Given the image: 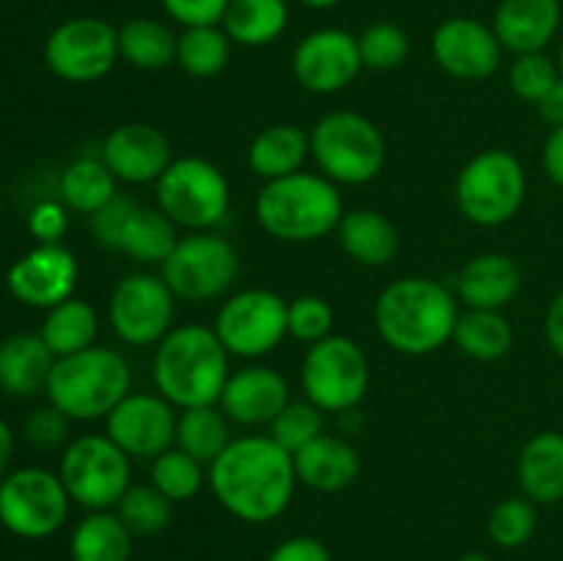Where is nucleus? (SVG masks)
Wrapping results in <instances>:
<instances>
[{"label":"nucleus","instance_id":"f257e3e1","mask_svg":"<svg viewBox=\"0 0 563 561\" xmlns=\"http://www.w3.org/2000/svg\"><path fill=\"white\" fill-rule=\"evenodd\" d=\"M214 498L242 522H273L291 504L297 487L295 457L269 435H247L225 446L209 465Z\"/></svg>","mask_w":563,"mask_h":561},{"label":"nucleus","instance_id":"f03ea898","mask_svg":"<svg viewBox=\"0 0 563 561\" xmlns=\"http://www.w3.org/2000/svg\"><path fill=\"white\" fill-rule=\"evenodd\" d=\"M460 306L440 280L407 275L379 292L374 324L385 344L401 355H432L454 339Z\"/></svg>","mask_w":563,"mask_h":561},{"label":"nucleus","instance_id":"7ed1b4c3","mask_svg":"<svg viewBox=\"0 0 563 561\" xmlns=\"http://www.w3.org/2000/svg\"><path fill=\"white\" fill-rule=\"evenodd\" d=\"M154 385L170 405H218L229 383V350L207 324H179L154 350Z\"/></svg>","mask_w":563,"mask_h":561},{"label":"nucleus","instance_id":"20e7f679","mask_svg":"<svg viewBox=\"0 0 563 561\" xmlns=\"http://www.w3.org/2000/svg\"><path fill=\"white\" fill-rule=\"evenodd\" d=\"M258 226L280 242H317L344 218L341 193L322 174H291L267 182L256 198Z\"/></svg>","mask_w":563,"mask_h":561},{"label":"nucleus","instance_id":"39448f33","mask_svg":"<svg viewBox=\"0 0 563 561\" xmlns=\"http://www.w3.org/2000/svg\"><path fill=\"white\" fill-rule=\"evenodd\" d=\"M132 374L124 358L108 346H88L75 355L58 358L47 380L49 405L71 421L102 418L130 394Z\"/></svg>","mask_w":563,"mask_h":561},{"label":"nucleus","instance_id":"423d86ee","mask_svg":"<svg viewBox=\"0 0 563 561\" xmlns=\"http://www.w3.org/2000/svg\"><path fill=\"white\" fill-rule=\"evenodd\" d=\"M311 157L333 185H366L385 165V138L363 113L333 110L313 124Z\"/></svg>","mask_w":563,"mask_h":561},{"label":"nucleus","instance_id":"0eeeda50","mask_svg":"<svg viewBox=\"0 0 563 561\" xmlns=\"http://www.w3.org/2000/svg\"><path fill=\"white\" fill-rule=\"evenodd\" d=\"M526 201V170L506 148H487L467 160L456 176V207L471 223L495 229L520 212Z\"/></svg>","mask_w":563,"mask_h":561},{"label":"nucleus","instance_id":"6e6552de","mask_svg":"<svg viewBox=\"0 0 563 561\" xmlns=\"http://www.w3.org/2000/svg\"><path fill=\"white\" fill-rule=\"evenodd\" d=\"M306 399L322 413H355L372 383L366 352L346 336H333L308 346L300 372Z\"/></svg>","mask_w":563,"mask_h":561},{"label":"nucleus","instance_id":"1a4fd4ad","mask_svg":"<svg viewBox=\"0 0 563 561\" xmlns=\"http://www.w3.org/2000/svg\"><path fill=\"white\" fill-rule=\"evenodd\" d=\"M154 185H157V209L181 229L209 231L229 212V179L218 165L203 157L174 160Z\"/></svg>","mask_w":563,"mask_h":561},{"label":"nucleus","instance_id":"9d476101","mask_svg":"<svg viewBox=\"0 0 563 561\" xmlns=\"http://www.w3.org/2000/svg\"><path fill=\"white\" fill-rule=\"evenodd\" d=\"M159 275L179 300H218L240 275V256L225 237L192 231L179 237L170 256L159 264Z\"/></svg>","mask_w":563,"mask_h":561},{"label":"nucleus","instance_id":"9b49d317","mask_svg":"<svg viewBox=\"0 0 563 561\" xmlns=\"http://www.w3.org/2000/svg\"><path fill=\"white\" fill-rule=\"evenodd\" d=\"M58 476L75 504L104 512L130 490V457L108 435H82L60 457Z\"/></svg>","mask_w":563,"mask_h":561},{"label":"nucleus","instance_id":"f8f14e48","mask_svg":"<svg viewBox=\"0 0 563 561\" xmlns=\"http://www.w3.org/2000/svg\"><path fill=\"white\" fill-rule=\"evenodd\" d=\"M69 493L58 473L20 468L0 479V522L22 539L53 537L69 515Z\"/></svg>","mask_w":563,"mask_h":561},{"label":"nucleus","instance_id":"ddd939ff","mask_svg":"<svg viewBox=\"0 0 563 561\" xmlns=\"http://www.w3.org/2000/svg\"><path fill=\"white\" fill-rule=\"evenodd\" d=\"M119 58V31L99 16L60 22L44 42L47 69L66 82L102 80Z\"/></svg>","mask_w":563,"mask_h":561},{"label":"nucleus","instance_id":"4468645a","mask_svg":"<svg viewBox=\"0 0 563 561\" xmlns=\"http://www.w3.org/2000/svg\"><path fill=\"white\" fill-rule=\"evenodd\" d=\"M286 306L289 302L275 292L245 289L231 295L220 306L214 333L223 341L229 355L247 358V361L269 355L289 336Z\"/></svg>","mask_w":563,"mask_h":561},{"label":"nucleus","instance_id":"2eb2a0df","mask_svg":"<svg viewBox=\"0 0 563 561\" xmlns=\"http://www.w3.org/2000/svg\"><path fill=\"white\" fill-rule=\"evenodd\" d=\"M176 295L163 275L132 273L115 284L110 295V324L130 346L159 344L174 330Z\"/></svg>","mask_w":563,"mask_h":561},{"label":"nucleus","instance_id":"dca6fc26","mask_svg":"<svg viewBox=\"0 0 563 561\" xmlns=\"http://www.w3.org/2000/svg\"><path fill=\"white\" fill-rule=\"evenodd\" d=\"M363 69L357 36L341 28H322L302 38L291 53V75L311 94H339Z\"/></svg>","mask_w":563,"mask_h":561},{"label":"nucleus","instance_id":"f3484780","mask_svg":"<svg viewBox=\"0 0 563 561\" xmlns=\"http://www.w3.org/2000/svg\"><path fill=\"white\" fill-rule=\"evenodd\" d=\"M432 58L445 75L476 82L498 72L504 47L493 25H484L473 16H451L432 33Z\"/></svg>","mask_w":563,"mask_h":561},{"label":"nucleus","instance_id":"a211bd4d","mask_svg":"<svg viewBox=\"0 0 563 561\" xmlns=\"http://www.w3.org/2000/svg\"><path fill=\"white\" fill-rule=\"evenodd\" d=\"M104 418V435L126 457H159L176 443L174 405L157 394H126Z\"/></svg>","mask_w":563,"mask_h":561},{"label":"nucleus","instance_id":"6ab92c4d","mask_svg":"<svg viewBox=\"0 0 563 561\" xmlns=\"http://www.w3.org/2000/svg\"><path fill=\"white\" fill-rule=\"evenodd\" d=\"M14 300L31 308H53L69 300L77 284V258L60 242H47L27 251L5 275Z\"/></svg>","mask_w":563,"mask_h":561},{"label":"nucleus","instance_id":"aec40b11","mask_svg":"<svg viewBox=\"0 0 563 561\" xmlns=\"http://www.w3.org/2000/svg\"><path fill=\"white\" fill-rule=\"evenodd\" d=\"M102 163L110 174L126 185H148L165 174L174 157H170V143L157 127L143 124H121L104 138Z\"/></svg>","mask_w":563,"mask_h":561},{"label":"nucleus","instance_id":"412c9836","mask_svg":"<svg viewBox=\"0 0 563 561\" xmlns=\"http://www.w3.org/2000/svg\"><path fill=\"white\" fill-rule=\"evenodd\" d=\"M289 402V385L275 369L247 366L231 374L218 405L229 421L242 427H262L273 424Z\"/></svg>","mask_w":563,"mask_h":561},{"label":"nucleus","instance_id":"4be33fe9","mask_svg":"<svg viewBox=\"0 0 563 561\" xmlns=\"http://www.w3.org/2000/svg\"><path fill=\"white\" fill-rule=\"evenodd\" d=\"M561 28L559 0H500L493 31L500 47L515 55L544 53Z\"/></svg>","mask_w":563,"mask_h":561},{"label":"nucleus","instance_id":"5701e85b","mask_svg":"<svg viewBox=\"0 0 563 561\" xmlns=\"http://www.w3.org/2000/svg\"><path fill=\"white\" fill-rule=\"evenodd\" d=\"M522 284L520 267L511 256L487 251L473 256L456 278V295L476 311H500L517 297Z\"/></svg>","mask_w":563,"mask_h":561},{"label":"nucleus","instance_id":"b1692460","mask_svg":"<svg viewBox=\"0 0 563 561\" xmlns=\"http://www.w3.org/2000/svg\"><path fill=\"white\" fill-rule=\"evenodd\" d=\"M291 457H295L297 482L317 493H341L361 473L357 449L339 435H319Z\"/></svg>","mask_w":563,"mask_h":561},{"label":"nucleus","instance_id":"393cba45","mask_svg":"<svg viewBox=\"0 0 563 561\" xmlns=\"http://www.w3.org/2000/svg\"><path fill=\"white\" fill-rule=\"evenodd\" d=\"M517 482L533 504H563V435L539 432L517 457Z\"/></svg>","mask_w":563,"mask_h":561},{"label":"nucleus","instance_id":"a878e982","mask_svg":"<svg viewBox=\"0 0 563 561\" xmlns=\"http://www.w3.org/2000/svg\"><path fill=\"white\" fill-rule=\"evenodd\" d=\"M58 358L49 352L42 336L20 333L0 344V388L11 396H33L47 388Z\"/></svg>","mask_w":563,"mask_h":561},{"label":"nucleus","instance_id":"bb28decb","mask_svg":"<svg viewBox=\"0 0 563 561\" xmlns=\"http://www.w3.org/2000/svg\"><path fill=\"white\" fill-rule=\"evenodd\" d=\"M311 154V141L297 124H273L258 132L247 146V165L264 182L300 174Z\"/></svg>","mask_w":563,"mask_h":561},{"label":"nucleus","instance_id":"cd10ccee","mask_svg":"<svg viewBox=\"0 0 563 561\" xmlns=\"http://www.w3.org/2000/svg\"><path fill=\"white\" fill-rule=\"evenodd\" d=\"M335 231L346 256L366 267H385L399 251V231L377 209L344 212Z\"/></svg>","mask_w":563,"mask_h":561},{"label":"nucleus","instance_id":"c85d7f7f","mask_svg":"<svg viewBox=\"0 0 563 561\" xmlns=\"http://www.w3.org/2000/svg\"><path fill=\"white\" fill-rule=\"evenodd\" d=\"M289 25L286 0H231L225 9L223 28L240 47H264L273 44Z\"/></svg>","mask_w":563,"mask_h":561},{"label":"nucleus","instance_id":"c756f323","mask_svg":"<svg viewBox=\"0 0 563 561\" xmlns=\"http://www.w3.org/2000/svg\"><path fill=\"white\" fill-rule=\"evenodd\" d=\"M71 561H130L132 534L115 512H91L69 539Z\"/></svg>","mask_w":563,"mask_h":561},{"label":"nucleus","instance_id":"7c9ffc66","mask_svg":"<svg viewBox=\"0 0 563 561\" xmlns=\"http://www.w3.org/2000/svg\"><path fill=\"white\" fill-rule=\"evenodd\" d=\"M97 333V311H93L91 302L80 300V297H69V300L49 308L42 330H38V336H42V341L49 346L55 358H66L88 350V346H93Z\"/></svg>","mask_w":563,"mask_h":561},{"label":"nucleus","instance_id":"2f4dec72","mask_svg":"<svg viewBox=\"0 0 563 561\" xmlns=\"http://www.w3.org/2000/svg\"><path fill=\"white\" fill-rule=\"evenodd\" d=\"M179 36L165 22L135 16L119 28V55L143 72H159L176 61Z\"/></svg>","mask_w":563,"mask_h":561},{"label":"nucleus","instance_id":"473e14b6","mask_svg":"<svg viewBox=\"0 0 563 561\" xmlns=\"http://www.w3.org/2000/svg\"><path fill=\"white\" fill-rule=\"evenodd\" d=\"M176 242H179V234H176L174 220L159 212L157 207L137 204L124 226L119 251L141 264H163L176 248Z\"/></svg>","mask_w":563,"mask_h":561},{"label":"nucleus","instance_id":"72a5a7b5","mask_svg":"<svg viewBox=\"0 0 563 561\" xmlns=\"http://www.w3.org/2000/svg\"><path fill=\"white\" fill-rule=\"evenodd\" d=\"M454 341L473 361H500L515 346V330L500 311H476L467 308L460 314L454 328Z\"/></svg>","mask_w":563,"mask_h":561},{"label":"nucleus","instance_id":"f704fd0d","mask_svg":"<svg viewBox=\"0 0 563 561\" xmlns=\"http://www.w3.org/2000/svg\"><path fill=\"white\" fill-rule=\"evenodd\" d=\"M229 443V418H225V413L220 407H187L176 418V449L190 454L201 465H212Z\"/></svg>","mask_w":563,"mask_h":561},{"label":"nucleus","instance_id":"c9c22d12","mask_svg":"<svg viewBox=\"0 0 563 561\" xmlns=\"http://www.w3.org/2000/svg\"><path fill=\"white\" fill-rule=\"evenodd\" d=\"M115 176L102 157H80L60 176V198L80 215H93L115 196Z\"/></svg>","mask_w":563,"mask_h":561},{"label":"nucleus","instance_id":"e433bc0d","mask_svg":"<svg viewBox=\"0 0 563 561\" xmlns=\"http://www.w3.org/2000/svg\"><path fill=\"white\" fill-rule=\"evenodd\" d=\"M231 38L220 25L185 28L176 44V64L198 80L218 77L229 66Z\"/></svg>","mask_w":563,"mask_h":561},{"label":"nucleus","instance_id":"4c0bfd02","mask_svg":"<svg viewBox=\"0 0 563 561\" xmlns=\"http://www.w3.org/2000/svg\"><path fill=\"white\" fill-rule=\"evenodd\" d=\"M170 512H174V504L154 484H130V490L115 504V515L130 528L132 537H154L165 531Z\"/></svg>","mask_w":563,"mask_h":561},{"label":"nucleus","instance_id":"58836bf2","mask_svg":"<svg viewBox=\"0 0 563 561\" xmlns=\"http://www.w3.org/2000/svg\"><path fill=\"white\" fill-rule=\"evenodd\" d=\"M152 484L170 501V504H181L198 495L203 487V465L185 454L181 449L170 446L152 462Z\"/></svg>","mask_w":563,"mask_h":561},{"label":"nucleus","instance_id":"ea45409f","mask_svg":"<svg viewBox=\"0 0 563 561\" xmlns=\"http://www.w3.org/2000/svg\"><path fill=\"white\" fill-rule=\"evenodd\" d=\"M537 522V504L528 501L526 495H511V498L498 501L493 506L487 520V534L498 548L515 550L531 542Z\"/></svg>","mask_w":563,"mask_h":561},{"label":"nucleus","instance_id":"a19ab883","mask_svg":"<svg viewBox=\"0 0 563 561\" xmlns=\"http://www.w3.org/2000/svg\"><path fill=\"white\" fill-rule=\"evenodd\" d=\"M363 66L374 72H390L410 55V36L394 22H374L357 36Z\"/></svg>","mask_w":563,"mask_h":561},{"label":"nucleus","instance_id":"79ce46f5","mask_svg":"<svg viewBox=\"0 0 563 561\" xmlns=\"http://www.w3.org/2000/svg\"><path fill=\"white\" fill-rule=\"evenodd\" d=\"M324 435V413L313 402H289L269 424V438L284 446L289 454H297L302 446Z\"/></svg>","mask_w":563,"mask_h":561},{"label":"nucleus","instance_id":"37998d69","mask_svg":"<svg viewBox=\"0 0 563 561\" xmlns=\"http://www.w3.org/2000/svg\"><path fill=\"white\" fill-rule=\"evenodd\" d=\"M559 80H561L559 64H553L544 53L517 55L515 64H511L509 69L511 91L531 105L542 102V99L553 91V86Z\"/></svg>","mask_w":563,"mask_h":561},{"label":"nucleus","instance_id":"c03bdc74","mask_svg":"<svg viewBox=\"0 0 563 561\" xmlns=\"http://www.w3.org/2000/svg\"><path fill=\"white\" fill-rule=\"evenodd\" d=\"M286 324H289L291 339L306 341L311 346L317 341L328 339L330 330H333V308H330V302L324 297H295L286 306Z\"/></svg>","mask_w":563,"mask_h":561},{"label":"nucleus","instance_id":"a18cd8bd","mask_svg":"<svg viewBox=\"0 0 563 561\" xmlns=\"http://www.w3.org/2000/svg\"><path fill=\"white\" fill-rule=\"evenodd\" d=\"M69 421L71 418L66 413H60L55 405L36 407L31 416L22 424V432H25V440L38 451H53L58 446L66 443L69 438Z\"/></svg>","mask_w":563,"mask_h":561},{"label":"nucleus","instance_id":"49530a36","mask_svg":"<svg viewBox=\"0 0 563 561\" xmlns=\"http://www.w3.org/2000/svg\"><path fill=\"white\" fill-rule=\"evenodd\" d=\"M135 207L137 204L132 201V198L119 196V193H115V196L99 209V212L91 215L93 240H97L102 248H108V251H119L121 234H124V226Z\"/></svg>","mask_w":563,"mask_h":561},{"label":"nucleus","instance_id":"de8ad7c7","mask_svg":"<svg viewBox=\"0 0 563 561\" xmlns=\"http://www.w3.org/2000/svg\"><path fill=\"white\" fill-rule=\"evenodd\" d=\"M165 14L185 28L220 25L231 0H159Z\"/></svg>","mask_w":563,"mask_h":561},{"label":"nucleus","instance_id":"09e8293b","mask_svg":"<svg viewBox=\"0 0 563 561\" xmlns=\"http://www.w3.org/2000/svg\"><path fill=\"white\" fill-rule=\"evenodd\" d=\"M27 229L36 237L38 245L47 242H58L66 231V209L58 201H42L33 207L31 218H27Z\"/></svg>","mask_w":563,"mask_h":561},{"label":"nucleus","instance_id":"8fccbe9b","mask_svg":"<svg viewBox=\"0 0 563 561\" xmlns=\"http://www.w3.org/2000/svg\"><path fill=\"white\" fill-rule=\"evenodd\" d=\"M267 561H333L328 544L317 537H289L269 550Z\"/></svg>","mask_w":563,"mask_h":561},{"label":"nucleus","instance_id":"3c124183","mask_svg":"<svg viewBox=\"0 0 563 561\" xmlns=\"http://www.w3.org/2000/svg\"><path fill=\"white\" fill-rule=\"evenodd\" d=\"M542 165L548 179L555 187H563V127H553L542 148Z\"/></svg>","mask_w":563,"mask_h":561},{"label":"nucleus","instance_id":"603ef678","mask_svg":"<svg viewBox=\"0 0 563 561\" xmlns=\"http://www.w3.org/2000/svg\"><path fill=\"white\" fill-rule=\"evenodd\" d=\"M544 336L555 355L563 358V289L550 300L548 314H544Z\"/></svg>","mask_w":563,"mask_h":561},{"label":"nucleus","instance_id":"864d4df0","mask_svg":"<svg viewBox=\"0 0 563 561\" xmlns=\"http://www.w3.org/2000/svg\"><path fill=\"white\" fill-rule=\"evenodd\" d=\"M542 119L553 127H563V77L553 86V91L537 105Z\"/></svg>","mask_w":563,"mask_h":561},{"label":"nucleus","instance_id":"5fc2aeb1","mask_svg":"<svg viewBox=\"0 0 563 561\" xmlns=\"http://www.w3.org/2000/svg\"><path fill=\"white\" fill-rule=\"evenodd\" d=\"M11 454H14V435H11L9 424L0 418V479H3L5 468H9Z\"/></svg>","mask_w":563,"mask_h":561},{"label":"nucleus","instance_id":"6e6d98bb","mask_svg":"<svg viewBox=\"0 0 563 561\" xmlns=\"http://www.w3.org/2000/svg\"><path fill=\"white\" fill-rule=\"evenodd\" d=\"M300 3L308 6V9L324 11V9H333V6L341 3V0H300Z\"/></svg>","mask_w":563,"mask_h":561},{"label":"nucleus","instance_id":"4d7b16f0","mask_svg":"<svg viewBox=\"0 0 563 561\" xmlns=\"http://www.w3.org/2000/svg\"><path fill=\"white\" fill-rule=\"evenodd\" d=\"M456 561H489V559H487V556H482V553H465V556H460Z\"/></svg>","mask_w":563,"mask_h":561},{"label":"nucleus","instance_id":"13d9d810","mask_svg":"<svg viewBox=\"0 0 563 561\" xmlns=\"http://www.w3.org/2000/svg\"><path fill=\"white\" fill-rule=\"evenodd\" d=\"M559 72H561V77H563V42H561V47H559Z\"/></svg>","mask_w":563,"mask_h":561}]
</instances>
